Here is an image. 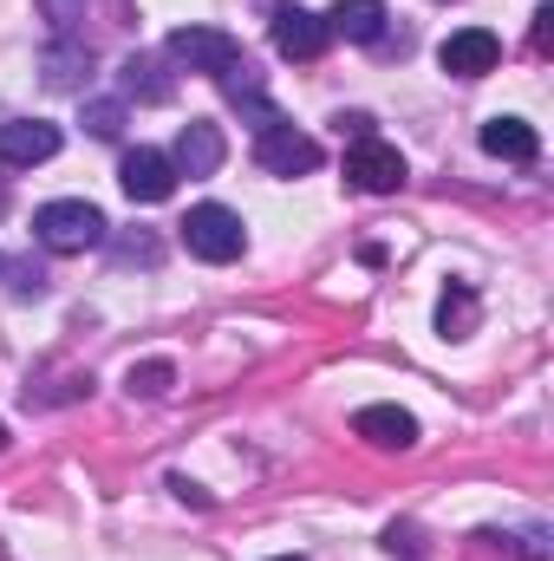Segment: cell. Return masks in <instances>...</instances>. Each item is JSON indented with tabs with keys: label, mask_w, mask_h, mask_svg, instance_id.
<instances>
[{
	"label": "cell",
	"mask_w": 554,
	"mask_h": 561,
	"mask_svg": "<svg viewBox=\"0 0 554 561\" xmlns=\"http://www.w3.org/2000/svg\"><path fill=\"white\" fill-rule=\"evenodd\" d=\"M39 13H46L53 26H72V20L85 13V0H39Z\"/></svg>",
	"instance_id": "cell-20"
},
{
	"label": "cell",
	"mask_w": 554,
	"mask_h": 561,
	"mask_svg": "<svg viewBox=\"0 0 554 561\" xmlns=\"http://www.w3.org/2000/svg\"><path fill=\"white\" fill-rule=\"evenodd\" d=\"M85 131H92V138H118V131H125V105H112V99L85 105Z\"/></svg>",
	"instance_id": "cell-17"
},
{
	"label": "cell",
	"mask_w": 554,
	"mask_h": 561,
	"mask_svg": "<svg viewBox=\"0 0 554 561\" xmlns=\"http://www.w3.org/2000/svg\"><path fill=\"white\" fill-rule=\"evenodd\" d=\"M163 53H170L176 66H189V72H209V79H222V72L242 66V39L222 33V26H176Z\"/></svg>",
	"instance_id": "cell-3"
},
{
	"label": "cell",
	"mask_w": 554,
	"mask_h": 561,
	"mask_svg": "<svg viewBox=\"0 0 554 561\" xmlns=\"http://www.w3.org/2000/svg\"><path fill=\"white\" fill-rule=\"evenodd\" d=\"M59 125H46V118H13V125H0V163L7 170H33V163H46V157H59Z\"/></svg>",
	"instance_id": "cell-9"
},
{
	"label": "cell",
	"mask_w": 554,
	"mask_h": 561,
	"mask_svg": "<svg viewBox=\"0 0 554 561\" xmlns=\"http://www.w3.org/2000/svg\"><path fill=\"white\" fill-rule=\"evenodd\" d=\"M554 46V7H542V13H535V53H549Z\"/></svg>",
	"instance_id": "cell-23"
},
{
	"label": "cell",
	"mask_w": 554,
	"mask_h": 561,
	"mask_svg": "<svg viewBox=\"0 0 554 561\" xmlns=\"http://www.w3.org/2000/svg\"><path fill=\"white\" fill-rule=\"evenodd\" d=\"M222 157H229V144H222L216 125H203V118H189V125L176 131V150H170L176 176H216V170H222Z\"/></svg>",
	"instance_id": "cell-10"
},
{
	"label": "cell",
	"mask_w": 554,
	"mask_h": 561,
	"mask_svg": "<svg viewBox=\"0 0 554 561\" xmlns=\"http://www.w3.org/2000/svg\"><path fill=\"white\" fill-rule=\"evenodd\" d=\"M275 561H300V556H275Z\"/></svg>",
	"instance_id": "cell-26"
},
{
	"label": "cell",
	"mask_w": 554,
	"mask_h": 561,
	"mask_svg": "<svg viewBox=\"0 0 554 561\" xmlns=\"http://www.w3.org/2000/svg\"><path fill=\"white\" fill-rule=\"evenodd\" d=\"M170 490H176V496H183V503H196V510H203V503H209V496H203V490H196V483H183V477H170Z\"/></svg>",
	"instance_id": "cell-24"
},
{
	"label": "cell",
	"mask_w": 554,
	"mask_h": 561,
	"mask_svg": "<svg viewBox=\"0 0 554 561\" xmlns=\"http://www.w3.org/2000/svg\"><path fill=\"white\" fill-rule=\"evenodd\" d=\"M470 327H476V294H470V287H450V294L437 300V333H443V340H470Z\"/></svg>",
	"instance_id": "cell-15"
},
{
	"label": "cell",
	"mask_w": 554,
	"mask_h": 561,
	"mask_svg": "<svg viewBox=\"0 0 554 561\" xmlns=\"http://www.w3.org/2000/svg\"><path fill=\"white\" fill-rule=\"evenodd\" d=\"M385 549H392V556H405V561H424V542H417L412 523H392V529H385Z\"/></svg>",
	"instance_id": "cell-18"
},
{
	"label": "cell",
	"mask_w": 554,
	"mask_h": 561,
	"mask_svg": "<svg viewBox=\"0 0 554 561\" xmlns=\"http://www.w3.org/2000/svg\"><path fill=\"white\" fill-rule=\"evenodd\" d=\"M346 183L366 190V196H392V190L405 183V157H399V144H385L379 131L353 138L346 144Z\"/></svg>",
	"instance_id": "cell-4"
},
{
	"label": "cell",
	"mask_w": 554,
	"mask_h": 561,
	"mask_svg": "<svg viewBox=\"0 0 554 561\" xmlns=\"http://www.w3.org/2000/svg\"><path fill=\"white\" fill-rule=\"evenodd\" d=\"M255 163H262L268 176H313V170H320V144L280 118L268 131H255Z\"/></svg>",
	"instance_id": "cell-5"
},
{
	"label": "cell",
	"mask_w": 554,
	"mask_h": 561,
	"mask_svg": "<svg viewBox=\"0 0 554 561\" xmlns=\"http://www.w3.org/2000/svg\"><path fill=\"white\" fill-rule=\"evenodd\" d=\"M333 39H353V46H379L385 39V0H333V13H320Z\"/></svg>",
	"instance_id": "cell-11"
},
{
	"label": "cell",
	"mask_w": 554,
	"mask_h": 561,
	"mask_svg": "<svg viewBox=\"0 0 554 561\" xmlns=\"http://www.w3.org/2000/svg\"><path fill=\"white\" fill-rule=\"evenodd\" d=\"M105 216L85 203V196H59V203H39L33 209V236H39V249H53V255H85V249H99L105 242Z\"/></svg>",
	"instance_id": "cell-1"
},
{
	"label": "cell",
	"mask_w": 554,
	"mask_h": 561,
	"mask_svg": "<svg viewBox=\"0 0 554 561\" xmlns=\"http://www.w3.org/2000/svg\"><path fill=\"white\" fill-rule=\"evenodd\" d=\"M437 66H443L450 79H483V72L503 66V39H496L489 26H457V33L437 46Z\"/></svg>",
	"instance_id": "cell-6"
},
{
	"label": "cell",
	"mask_w": 554,
	"mask_h": 561,
	"mask_svg": "<svg viewBox=\"0 0 554 561\" xmlns=\"http://www.w3.org/2000/svg\"><path fill=\"white\" fill-rule=\"evenodd\" d=\"M0 450H7V424H0Z\"/></svg>",
	"instance_id": "cell-25"
},
{
	"label": "cell",
	"mask_w": 554,
	"mask_h": 561,
	"mask_svg": "<svg viewBox=\"0 0 554 561\" xmlns=\"http://www.w3.org/2000/svg\"><path fill=\"white\" fill-rule=\"evenodd\" d=\"M483 150L503 157V163H535V157H542V138H535L529 118H489V125H483Z\"/></svg>",
	"instance_id": "cell-13"
},
{
	"label": "cell",
	"mask_w": 554,
	"mask_h": 561,
	"mask_svg": "<svg viewBox=\"0 0 554 561\" xmlns=\"http://www.w3.org/2000/svg\"><path fill=\"white\" fill-rule=\"evenodd\" d=\"M176 92V79L163 72V59H150V53H138V59H125V99H143V105H163Z\"/></svg>",
	"instance_id": "cell-14"
},
{
	"label": "cell",
	"mask_w": 554,
	"mask_h": 561,
	"mask_svg": "<svg viewBox=\"0 0 554 561\" xmlns=\"http://www.w3.org/2000/svg\"><path fill=\"white\" fill-rule=\"evenodd\" d=\"M13 294H46V275L33 262H13Z\"/></svg>",
	"instance_id": "cell-21"
},
{
	"label": "cell",
	"mask_w": 554,
	"mask_h": 561,
	"mask_svg": "<svg viewBox=\"0 0 554 561\" xmlns=\"http://www.w3.org/2000/svg\"><path fill=\"white\" fill-rule=\"evenodd\" d=\"M353 431H359L366 444H379V450H412L417 444V419L405 405H359V412H353Z\"/></svg>",
	"instance_id": "cell-12"
},
{
	"label": "cell",
	"mask_w": 554,
	"mask_h": 561,
	"mask_svg": "<svg viewBox=\"0 0 554 561\" xmlns=\"http://www.w3.org/2000/svg\"><path fill=\"white\" fill-rule=\"evenodd\" d=\"M333 125H339V138H366V131H372V118H366V112H339Z\"/></svg>",
	"instance_id": "cell-22"
},
{
	"label": "cell",
	"mask_w": 554,
	"mask_h": 561,
	"mask_svg": "<svg viewBox=\"0 0 554 561\" xmlns=\"http://www.w3.org/2000/svg\"><path fill=\"white\" fill-rule=\"evenodd\" d=\"M333 46V33H326V20L320 13H307V7H275V53L280 59H293V66H313L320 53Z\"/></svg>",
	"instance_id": "cell-8"
},
{
	"label": "cell",
	"mask_w": 554,
	"mask_h": 561,
	"mask_svg": "<svg viewBox=\"0 0 554 561\" xmlns=\"http://www.w3.org/2000/svg\"><path fill=\"white\" fill-rule=\"evenodd\" d=\"M157 255H163V249H157L150 236H138V242H118V262H143V268H157Z\"/></svg>",
	"instance_id": "cell-19"
},
{
	"label": "cell",
	"mask_w": 554,
	"mask_h": 561,
	"mask_svg": "<svg viewBox=\"0 0 554 561\" xmlns=\"http://www.w3.org/2000/svg\"><path fill=\"white\" fill-rule=\"evenodd\" d=\"M170 386H176V366H170V359H138V366L125 373V392H131V399H163Z\"/></svg>",
	"instance_id": "cell-16"
},
{
	"label": "cell",
	"mask_w": 554,
	"mask_h": 561,
	"mask_svg": "<svg viewBox=\"0 0 554 561\" xmlns=\"http://www.w3.org/2000/svg\"><path fill=\"white\" fill-rule=\"evenodd\" d=\"M183 249L196 255V262H242V249H249V229H242V216L235 209H222V203H196L183 222Z\"/></svg>",
	"instance_id": "cell-2"
},
{
	"label": "cell",
	"mask_w": 554,
	"mask_h": 561,
	"mask_svg": "<svg viewBox=\"0 0 554 561\" xmlns=\"http://www.w3.org/2000/svg\"><path fill=\"white\" fill-rule=\"evenodd\" d=\"M118 183H125V196L131 203H170L176 196V163H170V150H125V163H118Z\"/></svg>",
	"instance_id": "cell-7"
}]
</instances>
